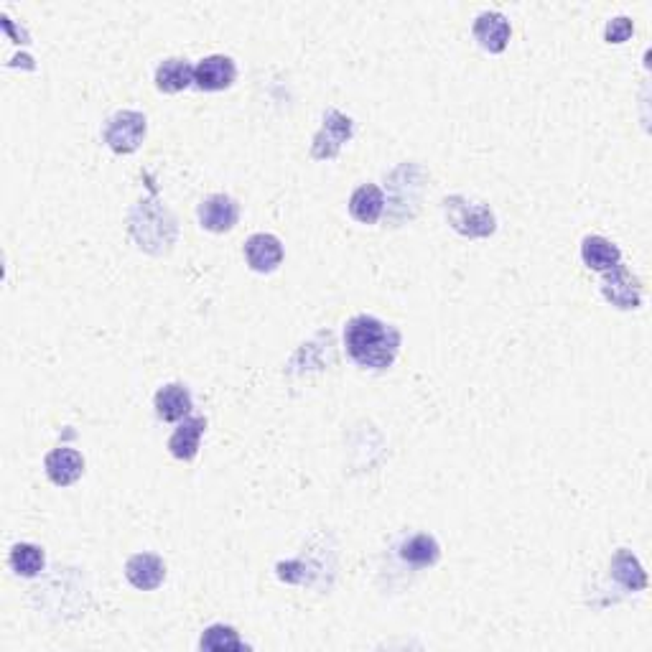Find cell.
<instances>
[{"instance_id": "6da1fadb", "label": "cell", "mask_w": 652, "mask_h": 652, "mask_svg": "<svg viewBox=\"0 0 652 652\" xmlns=\"http://www.w3.org/2000/svg\"><path fill=\"white\" fill-rule=\"evenodd\" d=\"M344 347H347V355L360 367L388 370L398 357L400 332L375 316L360 314L349 319V324L344 326Z\"/></svg>"}, {"instance_id": "7a4b0ae2", "label": "cell", "mask_w": 652, "mask_h": 652, "mask_svg": "<svg viewBox=\"0 0 652 652\" xmlns=\"http://www.w3.org/2000/svg\"><path fill=\"white\" fill-rule=\"evenodd\" d=\"M444 212L449 225L464 237H489L497 230L492 209L482 202L461 197V194L444 199Z\"/></svg>"}, {"instance_id": "3957f363", "label": "cell", "mask_w": 652, "mask_h": 652, "mask_svg": "<svg viewBox=\"0 0 652 652\" xmlns=\"http://www.w3.org/2000/svg\"><path fill=\"white\" fill-rule=\"evenodd\" d=\"M153 202H141V207H135L130 214V222H146V230L133 232V237L141 242V248H146L148 253H161L174 242L176 237V222L161 225L163 220H171V214L161 207H151Z\"/></svg>"}, {"instance_id": "277c9868", "label": "cell", "mask_w": 652, "mask_h": 652, "mask_svg": "<svg viewBox=\"0 0 652 652\" xmlns=\"http://www.w3.org/2000/svg\"><path fill=\"white\" fill-rule=\"evenodd\" d=\"M146 138V115L138 110H120L105 125V143L115 153H133Z\"/></svg>"}, {"instance_id": "5b68a950", "label": "cell", "mask_w": 652, "mask_h": 652, "mask_svg": "<svg viewBox=\"0 0 652 652\" xmlns=\"http://www.w3.org/2000/svg\"><path fill=\"white\" fill-rule=\"evenodd\" d=\"M352 130H355L352 118H347V115L334 110V107L332 110H326L321 130L314 135V143H311V156H314L316 161L337 158L344 143L352 138Z\"/></svg>"}, {"instance_id": "8992f818", "label": "cell", "mask_w": 652, "mask_h": 652, "mask_svg": "<svg viewBox=\"0 0 652 652\" xmlns=\"http://www.w3.org/2000/svg\"><path fill=\"white\" fill-rule=\"evenodd\" d=\"M602 293L609 304L622 311L640 309L642 304L640 281H637V276H632L630 270L624 268L622 263H619L617 268L607 270V276H604L602 281Z\"/></svg>"}, {"instance_id": "52a82bcc", "label": "cell", "mask_w": 652, "mask_h": 652, "mask_svg": "<svg viewBox=\"0 0 652 652\" xmlns=\"http://www.w3.org/2000/svg\"><path fill=\"white\" fill-rule=\"evenodd\" d=\"M237 77V67L225 54H214V57L202 59L194 67V85L204 92H220L232 87Z\"/></svg>"}, {"instance_id": "ba28073f", "label": "cell", "mask_w": 652, "mask_h": 652, "mask_svg": "<svg viewBox=\"0 0 652 652\" xmlns=\"http://www.w3.org/2000/svg\"><path fill=\"white\" fill-rule=\"evenodd\" d=\"M240 207L227 194H212L199 204V225L209 232H230L237 225Z\"/></svg>"}, {"instance_id": "9c48e42d", "label": "cell", "mask_w": 652, "mask_h": 652, "mask_svg": "<svg viewBox=\"0 0 652 652\" xmlns=\"http://www.w3.org/2000/svg\"><path fill=\"white\" fill-rule=\"evenodd\" d=\"M510 34V21L497 11L479 13L477 21H474V39L489 54H502L510 44Z\"/></svg>"}, {"instance_id": "30bf717a", "label": "cell", "mask_w": 652, "mask_h": 652, "mask_svg": "<svg viewBox=\"0 0 652 652\" xmlns=\"http://www.w3.org/2000/svg\"><path fill=\"white\" fill-rule=\"evenodd\" d=\"M245 258L255 273H273L283 263V245L276 235L258 232L245 242Z\"/></svg>"}, {"instance_id": "8fae6325", "label": "cell", "mask_w": 652, "mask_h": 652, "mask_svg": "<svg viewBox=\"0 0 652 652\" xmlns=\"http://www.w3.org/2000/svg\"><path fill=\"white\" fill-rule=\"evenodd\" d=\"M46 477L57 487H69V484L77 482L85 472V459L77 449H69V446H62V449H54L46 454L44 459Z\"/></svg>"}, {"instance_id": "7c38bea8", "label": "cell", "mask_w": 652, "mask_h": 652, "mask_svg": "<svg viewBox=\"0 0 652 652\" xmlns=\"http://www.w3.org/2000/svg\"><path fill=\"white\" fill-rule=\"evenodd\" d=\"M125 579L141 591H153L166 579V563L153 553H135L125 563Z\"/></svg>"}, {"instance_id": "4fadbf2b", "label": "cell", "mask_w": 652, "mask_h": 652, "mask_svg": "<svg viewBox=\"0 0 652 652\" xmlns=\"http://www.w3.org/2000/svg\"><path fill=\"white\" fill-rule=\"evenodd\" d=\"M153 405H156V413L161 421L174 423L189 418V413H192L194 408V400H192V393H189L184 385L171 383L166 385V388L158 390L156 398H153Z\"/></svg>"}, {"instance_id": "5bb4252c", "label": "cell", "mask_w": 652, "mask_h": 652, "mask_svg": "<svg viewBox=\"0 0 652 652\" xmlns=\"http://www.w3.org/2000/svg\"><path fill=\"white\" fill-rule=\"evenodd\" d=\"M207 428V421L202 416H189L179 423L169 439V451L181 461H192L199 454V444H202V433Z\"/></svg>"}, {"instance_id": "9a60e30c", "label": "cell", "mask_w": 652, "mask_h": 652, "mask_svg": "<svg viewBox=\"0 0 652 652\" xmlns=\"http://www.w3.org/2000/svg\"><path fill=\"white\" fill-rule=\"evenodd\" d=\"M581 258H584L586 268L599 270V273H607V270L617 268L622 263V253H619L617 245L602 235L584 237V242H581Z\"/></svg>"}, {"instance_id": "2e32d148", "label": "cell", "mask_w": 652, "mask_h": 652, "mask_svg": "<svg viewBox=\"0 0 652 652\" xmlns=\"http://www.w3.org/2000/svg\"><path fill=\"white\" fill-rule=\"evenodd\" d=\"M385 212V197L380 192V186L365 184L360 186L352 199H349V214L362 225H375Z\"/></svg>"}, {"instance_id": "e0dca14e", "label": "cell", "mask_w": 652, "mask_h": 652, "mask_svg": "<svg viewBox=\"0 0 652 652\" xmlns=\"http://www.w3.org/2000/svg\"><path fill=\"white\" fill-rule=\"evenodd\" d=\"M612 579L617 581L622 589L627 591H645L647 589V574L637 556L627 548H619L612 558Z\"/></svg>"}, {"instance_id": "ac0fdd59", "label": "cell", "mask_w": 652, "mask_h": 652, "mask_svg": "<svg viewBox=\"0 0 652 652\" xmlns=\"http://www.w3.org/2000/svg\"><path fill=\"white\" fill-rule=\"evenodd\" d=\"M194 85V67L186 59L171 57L166 62L158 64L156 69V87L166 95H176V92L186 90Z\"/></svg>"}, {"instance_id": "d6986e66", "label": "cell", "mask_w": 652, "mask_h": 652, "mask_svg": "<svg viewBox=\"0 0 652 652\" xmlns=\"http://www.w3.org/2000/svg\"><path fill=\"white\" fill-rule=\"evenodd\" d=\"M400 558L416 568H426V566H433V563L439 561L441 548L433 535L418 533V535H413V538L405 540V543H400Z\"/></svg>"}, {"instance_id": "ffe728a7", "label": "cell", "mask_w": 652, "mask_h": 652, "mask_svg": "<svg viewBox=\"0 0 652 652\" xmlns=\"http://www.w3.org/2000/svg\"><path fill=\"white\" fill-rule=\"evenodd\" d=\"M8 563L23 579H34L44 571V551L34 543H18V546L11 548V556H8Z\"/></svg>"}, {"instance_id": "44dd1931", "label": "cell", "mask_w": 652, "mask_h": 652, "mask_svg": "<svg viewBox=\"0 0 652 652\" xmlns=\"http://www.w3.org/2000/svg\"><path fill=\"white\" fill-rule=\"evenodd\" d=\"M199 647L202 650H212V652H222V650H245V642L240 640V635H237L232 627H227V624H212L209 630H204L202 640H199Z\"/></svg>"}, {"instance_id": "7402d4cb", "label": "cell", "mask_w": 652, "mask_h": 652, "mask_svg": "<svg viewBox=\"0 0 652 652\" xmlns=\"http://www.w3.org/2000/svg\"><path fill=\"white\" fill-rule=\"evenodd\" d=\"M632 31H635V23H632V18L617 16L607 23V29H604V39H607L609 44H624V41L632 36Z\"/></svg>"}]
</instances>
